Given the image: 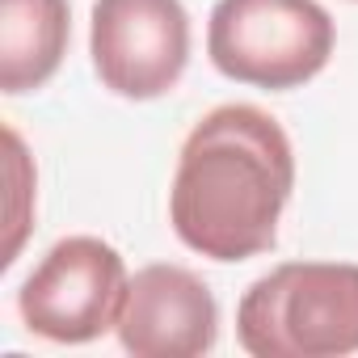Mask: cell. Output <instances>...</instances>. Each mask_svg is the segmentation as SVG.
Instances as JSON below:
<instances>
[{
	"label": "cell",
	"mask_w": 358,
	"mask_h": 358,
	"mask_svg": "<svg viewBox=\"0 0 358 358\" xmlns=\"http://www.w3.org/2000/svg\"><path fill=\"white\" fill-rule=\"evenodd\" d=\"M127 262L101 236H68L47 249L17 291V312L30 333L85 345L118 324L127 299Z\"/></svg>",
	"instance_id": "obj_4"
},
{
	"label": "cell",
	"mask_w": 358,
	"mask_h": 358,
	"mask_svg": "<svg viewBox=\"0 0 358 358\" xmlns=\"http://www.w3.org/2000/svg\"><path fill=\"white\" fill-rule=\"evenodd\" d=\"M72 43L68 0H0V89H43Z\"/></svg>",
	"instance_id": "obj_7"
},
{
	"label": "cell",
	"mask_w": 358,
	"mask_h": 358,
	"mask_svg": "<svg viewBox=\"0 0 358 358\" xmlns=\"http://www.w3.org/2000/svg\"><path fill=\"white\" fill-rule=\"evenodd\" d=\"M89 51L110 93L164 97L190 64V13L182 0H93Z\"/></svg>",
	"instance_id": "obj_5"
},
{
	"label": "cell",
	"mask_w": 358,
	"mask_h": 358,
	"mask_svg": "<svg viewBox=\"0 0 358 358\" xmlns=\"http://www.w3.org/2000/svg\"><path fill=\"white\" fill-rule=\"evenodd\" d=\"M114 333L135 358H199L215 350L220 303L194 270L156 262L127 282Z\"/></svg>",
	"instance_id": "obj_6"
},
{
	"label": "cell",
	"mask_w": 358,
	"mask_h": 358,
	"mask_svg": "<svg viewBox=\"0 0 358 358\" xmlns=\"http://www.w3.org/2000/svg\"><path fill=\"white\" fill-rule=\"evenodd\" d=\"M295 190V148L257 106H215L182 143L169 186V224L211 262H249L278 241Z\"/></svg>",
	"instance_id": "obj_1"
},
{
	"label": "cell",
	"mask_w": 358,
	"mask_h": 358,
	"mask_svg": "<svg viewBox=\"0 0 358 358\" xmlns=\"http://www.w3.org/2000/svg\"><path fill=\"white\" fill-rule=\"evenodd\" d=\"M337 30L320 0H220L207 22L211 64L253 89H299L324 72Z\"/></svg>",
	"instance_id": "obj_3"
},
{
	"label": "cell",
	"mask_w": 358,
	"mask_h": 358,
	"mask_svg": "<svg viewBox=\"0 0 358 358\" xmlns=\"http://www.w3.org/2000/svg\"><path fill=\"white\" fill-rule=\"evenodd\" d=\"M236 341L253 358L358 354V266L282 262L236 303Z\"/></svg>",
	"instance_id": "obj_2"
}]
</instances>
